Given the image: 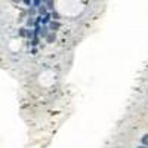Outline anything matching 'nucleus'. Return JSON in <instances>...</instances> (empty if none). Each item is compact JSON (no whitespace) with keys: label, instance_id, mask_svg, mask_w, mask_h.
<instances>
[{"label":"nucleus","instance_id":"1","mask_svg":"<svg viewBox=\"0 0 148 148\" xmlns=\"http://www.w3.org/2000/svg\"><path fill=\"white\" fill-rule=\"evenodd\" d=\"M46 39H47V42H49V43H53V42H55V34H53V33L47 34V36H46Z\"/></svg>","mask_w":148,"mask_h":148},{"label":"nucleus","instance_id":"2","mask_svg":"<svg viewBox=\"0 0 148 148\" xmlns=\"http://www.w3.org/2000/svg\"><path fill=\"white\" fill-rule=\"evenodd\" d=\"M59 27H61V25H59V22H53V21L51 22V30H52V31H55V30H58Z\"/></svg>","mask_w":148,"mask_h":148},{"label":"nucleus","instance_id":"3","mask_svg":"<svg viewBox=\"0 0 148 148\" xmlns=\"http://www.w3.org/2000/svg\"><path fill=\"white\" fill-rule=\"evenodd\" d=\"M39 34H40L42 37H46V36L49 34V33H47V28H46V27H42V28H40V33H39Z\"/></svg>","mask_w":148,"mask_h":148},{"label":"nucleus","instance_id":"4","mask_svg":"<svg viewBox=\"0 0 148 148\" xmlns=\"http://www.w3.org/2000/svg\"><path fill=\"white\" fill-rule=\"evenodd\" d=\"M39 14H40V15H46V8L39 6Z\"/></svg>","mask_w":148,"mask_h":148},{"label":"nucleus","instance_id":"5","mask_svg":"<svg viewBox=\"0 0 148 148\" xmlns=\"http://www.w3.org/2000/svg\"><path fill=\"white\" fill-rule=\"evenodd\" d=\"M27 25H28V27L34 25V19H33V18H28V19H27Z\"/></svg>","mask_w":148,"mask_h":148},{"label":"nucleus","instance_id":"6","mask_svg":"<svg viewBox=\"0 0 148 148\" xmlns=\"http://www.w3.org/2000/svg\"><path fill=\"white\" fill-rule=\"evenodd\" d=\"M142 144H144V145H148V135L142 136Z\"/></svg>","mask_w":148,"mask_h":148},{"label":"nucleus","instance_id":"7","mask_svg":"<svg viewBox=\"0 0 148 148\" xmlns=\"http://www.w3.org/2000/svg\"><path fill=\"white\" fill-rule=\"evenodd\" d=\"M49 19H51V16H49L47 14H46V15H43V22H45V24H46V22H49Z\"/></svg>","mask_w":148,"mask_h":148},{"label":"nucleus","instance_id":"8","mask_svg":"<svg viewBox=\"0 0 148 148\" xmlns=\"http://www.w3.org/2000/svg\"><path fill=\"white\" fill-rule=\"evenodd\" d=\"M40 2H42V0H34V8H39L40 6Z\"/></svg>","mask_w":148,"mask_h":148},{"label":"nucleus","instance_id":"9","mask_svg":"<svg viewBox=\"0 0 148 148\" xmlns=\"http://www.w3.org/2000/svg\"><path fill=\"white\" fill-rule=\"evenodd\" d=\"M37 43H39V39H37V37H34V39L31 40V45L34 46V45H37Z\"/></svg>","mask_w":148,"mask_h":148},{"label":"nucleus","instance_id":"10","mask_svg":"<svg viewBox=\"0 0 148 148\" xmlns=\"http://www.w3.org/2000/svg\"><path fill=\"white\" fill-rule=\"evenodd\" d=\"M24 3H25V5H31V0H24Z\"/></svg>","mask_w":148,"mask_h":148},{"label":"nucleus","instance_id":"11","mask_svg":"<svg viewBox=\"0 0 148 148\" xmlns=\"http://www.w3.org/2000/svg\"><path fill=\"white\" fill-rule=\"evenodd\" d=\"M138 148H148V145H142V147H138Z\"/></svg>","mask_w":148,"mask_h":148},{"label":"nucleus","instance_id":"12","mask_svg":"<svg viewBox=\"0 0 148 148\" xmlns=\"http://www.w3.org/2000/svg\"><path fill=\"white\" fill-rule=\"evenodd\" d=\"M14 2H21V0H14Z\"/></svg>","mask_w":148,"mask_h":148}]
</instances>
